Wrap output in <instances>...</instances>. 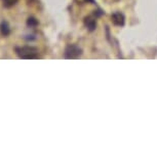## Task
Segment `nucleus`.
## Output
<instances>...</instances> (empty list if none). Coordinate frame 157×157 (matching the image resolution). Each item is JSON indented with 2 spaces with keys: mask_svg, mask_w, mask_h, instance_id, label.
Returning <instances> with one entry per match:
<instances>
[{
  "mask_svg": "<svg viewBox=\"0 0 157 157\" xmlns=\"http://www.w3.org/2000/svg\"><path fill=\"white\" fill-rule=\"evenodd\" d=\"M17 54L19 55L20 58L22 59H37L38 56L37 49L34 47L30 46H25V47H20V48H16Z\"/></svg>",
  "mask_w": 157,
  "mask_h": 157,
  "instance_id": "obj_1",
  "label": "nucleus"
},
{
  "mask_svg": "<svg viewBox=\"0 0 157 157\" xmlns=\"http://www.w3.org/2000/svg\"><path fill=\"white\" fill-rule=\"evenodd\" d=\"M82 54V50L80 47H78L77 45L71 44L68 45L65 49V58L66 59H77L79 58Z\"/></svg>",
  "mask_w": 157,
  "mask_h": 157,
  "instance_id": "obj_2",
  "label": "nucleus"
},
{
  "mask_svg": "<svg viewBox=\"0 0 157 157\" xmlns=\"http://www.w3.org/2000/svg\"><path fill=\"white\" fill-rule=\"evenodd\" d=\"M112 21L115 25L117 26H123L124 24V17L120 13H115L112 14Z\"/></svg>",
  "mask_w": 157,
  "mask_h": 157,
  "instance_id": "obj_3",
  "label": "nucleus"
},
{
  "mask_svg": "<svg viewBox=\"0 0 157 157\" xmlns=\"http://www.w3.org/2000/svg\"><path fill=\"white\" fill-rule=\"evenodd\" d=\"M85 26H86L90 31H94L97 27L96 20L91 19V17H86V19H85Z\"/></svg>",
  "mask_w": 157,
  "mask_h": 157,
  "instance_id": "obj_4",
  "label": "nucleus"
},
{
  "mask_svg": "<svg viewBox=\"0 0 157 157\" xmlns=\"http://www.w3.org/2000/svg\"><path fill=\"white\" fill-rule=\"evenodd\" d=\"M0 31H1V34L3 36H7L10 34V27H8V24L5 22H2L1 25H0Z\"/></svg>",
  "mask_w": 157,
  "mask_h": 157,
  "instance_id": "obj_5",
  "label": "nucleus"
},
{
  "mask_svg": "<svg viewBox=\"0 0 157 157\" xmlns=\"http://www.w3.org/2000/svg\"><path fill=\"white\" fill-rule=\"evenodd\" d=\"M27 24H28V26H30V27H35V26L38 25V22H37V20L34 19V17H29Z\"/></svg>",
  "mask_w": 157,
  "mask_h": 157,
  "instance_id": "obj_6",
  "label": "nucleus"
},
{
  "mask_svg": "<svg viewBox=\"0 0 157 157\" xmlns=\"http://www.w3.org/2000/svg\"><path fill=\"white\" fill-rule=\"evenodd\" d=\"M17 0H3V3H4V6L5 7H10L13 5L16 4Z\"/></svg>",
  "mask_w": 157,
  "mask_h": 157,
  "instance_id": "obj_7",
  "label": "nucleus"
}]
</instances>
